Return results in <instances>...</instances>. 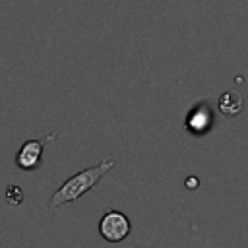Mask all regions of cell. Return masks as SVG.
I'll return each mask as SVG.
<instances>
[{"label":"cell","instance_id":"1","mask_svg":"<svg viewBox=\"0 0 248 248\" xmlns=\"http://www.w3.org/2000/svg\"><path fill=\"white\" fill-rule=\"evenodd\" d=\"M114 167V161L112 159H103L99 165L95 167H89V169H83L79 170L78 174L70 176L50 198V209L54 207H60L64 203H70V202H76L78 198H81L85 192H89L99 180L101 176H105L110 169Z\"/></svg>","mask_w":248,"mask_h":248},{"label":"cell","instance_id":"2","mask_svg":"<svg viewBox=\"0 0 248 248\" xmlns=\"http://www.w3.org/2000/svg\"><path fill=\"white\" fill-rule=\"evenodd\" d=\"M54 138H58V132H50L45 138L39 140H29L25 141L17 153H16V167L21 170H35L41 167V157H43V149L48 141H52Z\"/></svg>","mask_w":248,"mask_h":248},{"label":"cell","instance_id":"3","mask_svg":"<svg viewBox=\"0 0 248 248\" xmlns=\"http://www.w3.org/2000/svg\"><path fill=\"white\" fill-rule=\"evenodd\" d=\"M130 229H132L130 219L124 213L116 211V209L107 211L101 217V221H99V232L108 242H120V240H124L130 234Z\"/></svg>","mask_w":248,"mask_h":248},{"label":"cell","instance_id":"4","mask_svg":"<svg viewBox=\"0 0 248 248\" xmlns=\"http://www.w3.org/2000/svg\"><path fill=\"white\" fill-rule=\"evenodd\" d=\"M219 110L227 116H234L242 110V95L236 91H227L219 99Z\"/></svg>","mask_w":248,"mask_h":248},{"label":"cell","instance_id":"5","mask_svg":"<svg viewBox=\"0 0 248 248\" xmlns=\"http://www.w3.org/2000/svg\"><path fill=\"white\" fill-rule=\"evenodd\" d=\"M6 200H8V203H12V205H19V203L23 202V192H21V188L16 186V184L8 186V190H6Z\"/></svg>","mask_w":248,"mask_h":248},{"label":"cell","instance_id":"6","mask_svg":"<svg viewBox=\"0 0 248 248\" xmlns=\"http://www.w3.org/2000/svg\"><path fill=\"white\" fill-rule=\"evenodd\" d=\"M186 184H190L188 188H196V178H190V180H186Z\"/></svg>","mask_w":248,"mask_h":248}]
</instances>
